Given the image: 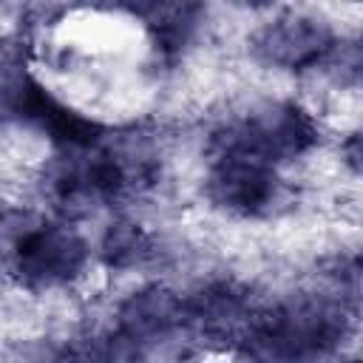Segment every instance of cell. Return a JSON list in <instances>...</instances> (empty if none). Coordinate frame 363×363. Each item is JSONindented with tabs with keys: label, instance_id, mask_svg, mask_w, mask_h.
<instances>
[{
	"label": "cell",
	"instance_id": "5",
	"mask_svg": "<svg viewBox=\"0 0 363 363\" xmlns=\"http://www.w3.org/2000/svg\"><path fill=\"white\" fill-rule=\"evenodd\" d=\"M340 45L335 20L315 6L272 9L250 34L247 57L252 65L272 74H318V68Z\"/></svg>",
	"mask_w": 363,
	"mask_h": 363
},
{
	"label": "cell",
	"instance_id": "11",
	"mask_svg": "<svg viewBox=\"0 0 363 363\" xmlns=\"http://www.w3.org/2000/svg\"><path fill=\"white\" fill-rule=\"evenodd\" d=\"M230 3H235V6L244 9V11H269V9H275L281 0H230Z\"/></svg>",
	"mask_w": 363,
	"mask_h": 363
},
{
	"label": "cell",
	"instance_id": "9",
	"mask_svg": "<svg viewBox=\"0 0 363 363\" xmlns=\"http://www.w3.org/2000/svg\"><path fill=\"white\" fill-rule=\"evenodd\" d=\"M315 281L363 303V241H340L315 258Z\"/></svg>",
	"mask_w": 363,
	"mask_h": 363
},
{
	"label": "cell",
	"instance_id": "1",
	"mask_svg": "<svg viewBox=\"0 0 363 363\" xmlns=\"http://www.w3.org/2000/svg\"><path fill=\"white\" fill-rule=\"evenodd\" d=\"M6 272L26 295H62L79 286L94 258V238L77 218L34 204H9L3 213Z\"/></svg>",
	"mask_w": 363,
	"mask_h": 363
},
{
	"label": "cell",
	"instance_id": "10",
	"mask_svg": "<svg viewBox=\"0 0 363 363\" xmlns=\"http://www.w3.org/2000/svg\"><path fill=\"white\" fill-rule=\"evenodd\" d=\"M337 162L349 176L363 179V116L337 136Z\"/></svg>",
	"mask_w": 363,
	"mask_h": 363
},
{
	"label": "cell",
	"instance_id": "8",
	"mask_svg": "<svg viewBox=\"0 0 363 363\" xmlns=\"http://www.w3.org/2000/svg\"><path fill=\"white\" fill-rule=\"evenodd\" d=\"M96 267L108 275H136L162 258V238L130 213H113L94 238Z\"/></svg>",
	"mask_w": 363,
	"mask_h": 363
},
{
	"label": "cell",
	"instance_id": "4",
	"mask_svg": "<svg viewBox=\"0 0 363 363\" xmlns=\"http://www.w3.org/2000/svg\"><path fill=\"white\" fill-rule=\"evenodd\" d=\"M199 190L216 216L238 224L272 221L292 201V184L284 167L241 153H204Z\"/></svg>",
	"mask_w": 363,
	"mask_h": 363
},
{
	"label": "cell",
	"instance_id": "6",
	"mask_svg": "<svg viewBox=\"0 0 363 363\" xmlns=\"http://www.w3.org/2000/svg\"><path fill=\"white\" fill-rule=\"evenodd\" d=\"M182 332H190L187 292L164 281H142L111 306V320L99 332V354L139 357Z\"/></svg>",
	"mask_w": 363,
	"mask_h": 363
},
{
	"label": "cell",
	"instance_id": "3",
	"mask_svg": "<svg viewBox=\"0 0 363 363\" xmlns=\"http://www.w3.org/2000/svg\"><path fill=\"white\" fill-rule=\"evenodd\" d=\"M323 142L318 113L298 96H255L218 116L204 139V153H241L275 167L309 159Z\"/></svg>",
	"mask_w": 363,
	"mask_h": 363
},
{
	"label": "cell",
	"instance_id": "2",
	"mask_svg": "<svg viewBox=\"0 0 363 363\" xmlns=\"http://www.w3.org/2000/svg\"><path fill=\"white\" fill-rule=\"evenodd\" d=\"M360 303L318 284L289 289L261 301L252 326L241 343L252 357H323L357 335Z\"/></svg>",
	"mask_w": 363,
	"mask_h": 363
},
{
	"label": "cell",
	"instance_id": "12",
	"mask_svg": "<svg viewBox=\"0 0 363 363\" xmlns=\"http://www.w3.org/2000/svg\"><path fill=\"white\" fill-rule=\"evenodd\" d=\"M352 43H354V45H357V51L363 54V23H360V28H357V37H354Z\"/></svg>",
	"mask_w": 363,
	"mask_h": 363
},
{
	"label": "cell",
	"instance_id": "7",
	"mask_svg": "<svg viewBox=\"0 0 363 363\" xmlns=\"http://www.w3.org/2000/svg\"><path fill=\"white\" fill-rule=\"evenodd\" d=\"M261 306V298L252 286L235 275H210L187 289L190 332L204 340L235 343L241 346L252 318Z\"/></svg>",
	"mask_w": 363,
	"mask_h": 363
}]
</instances>
